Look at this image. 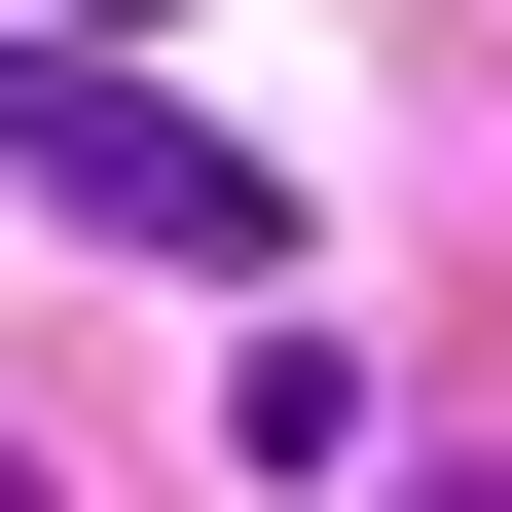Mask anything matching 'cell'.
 Segmentation results:
<instances>
[{
  "instance_id": "obj_1",
  "label": "cell",
  "mask_w": 512,
  "mask_h": 512,
  "mask_svg": "<svg viewBox=\"0 0 512 512\" xmlns=\"http://www.w3.org/2000/svg\"><path fill=\"white\" fill-rule=\"evenodd\" d=\"M0 183H37V220H110V256H183V293H256V256H293V183H256V147H183L110 37H74V74H0Z\"/></svg>"
},
{
  "instance_id": "obj_3",
  "label": "cell",
  "mask_w": 512,
  "mask_h": 512,
  "mask_svg": "<svg viewBox=\"0 0 512 512\" xmlns=\"http://www.w3.org/2000/svg\"><path fill=\"white\" fill-rule=\"evenodd\" d=\"M74 37H147V0H74Z\"/></svg>"
},
{
  "instance_id": "obj_4",
  "label": "cell",
  "mask_w": 512,
  "mask_h": 512,
  "mask_svg": "<svg viewBox=\"0 0 512 512\" xmlns=\"http://www.w3.org/2000/svg\"><path fill=\"white\" fill-rule=\"evenodd\" d=\"M0 512H37V439H0Z\"/></svg>"
},
{
  "instance_id": "obj_2",
  "label": "cell",
  "mask_w": 512,
  "mask_h": 512,
  "mask_svg": "<svg viewBox=\"0 0 512 512\" xmlns=\"http://www.w3.org/2000/svg\"><path fill=\"white\" fill-rule=\"evenodd\" d=\"M403 512H512V476H403Z\"/></svg>"
}]
</instances>
